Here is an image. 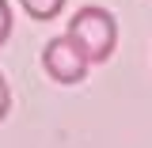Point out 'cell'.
Listing matches in <instances>:
<instances>
[{
    "label": "cell",
    "instance_id": "1",
    "mask_svg": "<svg viewBox=\"0 0 152 148\" xmlns=\"http://www.w3.org/2000/svg\"><path fill=\"white\" fill-rule=\"evenodd\" d=\"M65 34L72 38L76 50L88 57V65H103V61L114 57V46H118V19L107 8H99V4H84L69 19Z\"/></svg>",
    "mask_w": 152,
    "mask_h": 148
},
{
    "label": "cell",
    "instance_id": "2",
    "mask_svg": "<svg viewBox=\"0 0 152 148\" xmlns=\"http://www.w3.org/2000/svg\"><path fill=\"white\" fill-rule=\"evenodd\" d=\"M42 69L53 76L57 84H80L88 76V57L76 50V42L69 34H57L42 50Z\"/></svg>",
    "mask_w": 152,
    "mask_h": 148
},
{
    "label": "cell",
    "instance_id": "3",
    "mask_svg": "<svg viewBox=\"0 0 152 148\" xmlns=\"http://www.w3.org/2000/svg\"><path fill=\"white\" fill-rule=\"evenodd\" d=\"M19 4H23V12L31 19H42V23L46 19H57L65 12V0H19Z\"/></svg>",
    "mask_w": 152,
    "mask_h": 148
},
{
    "label": "cell",
    "instance_id": "4",
    "mask_svg": "<svg viewBox=\"0 0 152 148\" xmlns=\"http://www.w3.org/2000/svg\"><path fill=\"white\" fill-rule=\"evenodd\" d=\"M12 38V8H8V0H0V46Z\"/></svg>",
    "mask_w": 152,
    "mask_h": 148
},
{
    "label": "cell",
    "instance_id": "5",
    "mask_svg": "<svg viewBox=\"0 0 152 148\" xmlns=\"http://www.w3.org/2000/svg\"><path fill=\"white\" fill-rule=\"evenodd\" d=\"M8 110H12V87H8V80L0 72V122L8 118Z\"/></svg>",
    "mask_w": 152,
    "mask_h": 148
}]
</instances>
